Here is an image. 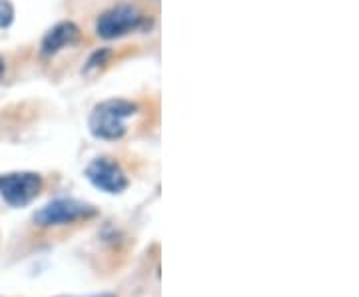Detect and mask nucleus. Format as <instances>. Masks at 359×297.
<instances>
[{
  "label": "nucleus",
  "instance_id": "obj_1",
  "mask_svg": "<svg viewBox=\"0 0 359 297\" xmlns=\"http://www.w3.org/2000/svg\"><path fill=\"white\" fill-rule=\"evenodd\" d=\"M138 106L126 100H108L94 108L90 116V130L96 138L118 140L126 134V120L136 114Z\"/></svg>",
  "mask_w": 359,
  "mask_h": 297
},
{
  "label": "nucleus",
  "instance_id": "obj_2",
  "mask_svg": "<svg viewBox=\"0 0 359 297\" xmlns=\"http://www.w3.org/2000/svg\"><path fill=\"white\" fill-rule=\"evenodd\" d=\"M94 216H96L94 206L84 204L74 198H58L40 207L34 214V221L42 228H52V226H68V223L90 220Z\"/></svg>",
  "mask_w": 359,
  "mask_h": 297
},
{
  "label": "nucleus",
  "instance_id": "obj_3",
  "mask_svg": "<svg viewBox=\"0 0 359 297\" xmlns=\"http://www.w3.org/2000/svg\"><path fill=\"white\" fill-rule=\"evenodd\" d=\"M42 190V178L34 172H14L0 176V195L13 207L28 206Z\"/></svg>",
  "mask_w": 359,
  "mask_h": 297
},
{
  "label": "nucleus",
  "instance_id": "obj_4",
  "mask_svg": "<svg viewBox=\"0 0 359 297\" xmlns=\"http://www.w3.org/2000/svg\"><path fill=\"white\" fill-rule=\"evenodd\" d=\"M86 178L106 194H122L128 188L124 170L108 158H98L86 168Z\"/></svg>",
  "mask_w": 359,
  "mask_h": 297
},
{
  "label": "nucleus",
  "instance_id": "obj_5",
  "mask_svg": "<svg viewBox=\"0 0 359 297\" xmlns=\"http://www.w3.org/2000/svg\"><path fill=\"white\" fill-rule=\"evenodd\" d=\"M142 25V14L130 6H118L104 13L96 22V32L102 39H120Z\"/></svg>",
  "mask_w": 359,
  "mask_h": 297
},
{
  "label": "nucleus",
  "instance_id": "obj_6",
  "mask_svg": "<svg viewBox=\"0 0 359 297\" xmlns=\"http://www.w3.org/2000/svg\"><path fill=\"white\" fill-rule=\"evenodd\" d=\"M80 39V30L72 22H62V25L54 26L50 32L42 40V52L44 54H54V52L62 50L72 46Z\"/></svg>",
  "mask_w": 359,
  "mask_h": 297
},
{
  "label": "nucleus",
  "instance_id": "obj_7",
  "mask_svg": "<svg viewBox=\"0 0 359 297\" xmlns=\"http://www.w3.org/2000/svg\"><path fill=\"white\" fill-rule=\"evenodd\" d=\"M13 22V6L8 0H0V28Z\"/></svg>",
  "mask_w": 359,
  "mask_h": 297
},
{
  "label": "nucleus",
  "instance_id": "obj_8",
  "mask_svg": "<svg viewBox=\"0 0 359 297\" xmlns=\"http://www.w3.org/2000/svg\"><path fill=\"white\" fill-rule=\"evenodd\" d=\"M2 72H4V62H2V58H0V78H2Z\"/></svg>",
  "mask_w": 359,
  "mask_h": 297
},
{
  "label": "nucleus",
  "instance_id": "obj_9",
  "mask_svg": "<svg viewBox=\"0 0 359 297\" xmlns=\"http://www.w3.org/2000/svg\"><path fill=\"white\" fill-rule=\"evenodd\" d=\"M92 297H112V296H92Z\"/></svg>",
  "mask_w": 359,
  "mask_h": 297
}]
</instances>
